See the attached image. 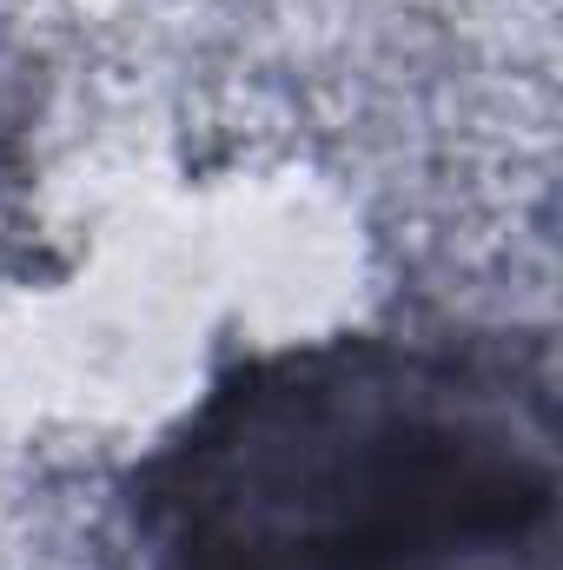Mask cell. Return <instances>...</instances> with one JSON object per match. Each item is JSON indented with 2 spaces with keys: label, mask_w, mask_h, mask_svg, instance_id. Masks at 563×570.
<instances>
[{
  "label": "cell",
  "mask_w": 563,
  "mask_h": 570,
  "mask_svg": "<svg viewBox=\"0 0 563 570\" xmlns=\"http://www.w3.org/2000/svg\"><path fill=\"white\" fill-rule=\"evenodd\" d=\"M557 379L471 332L246 358L140 464V570H544Z\"/></svg>",
  "instance_id": "obj_1"
}]
</instances>
